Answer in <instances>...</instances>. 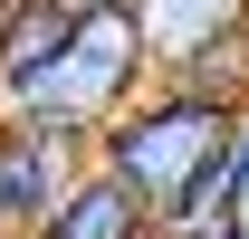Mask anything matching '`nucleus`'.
<instances>
[{
  "mask_svg": "<svg viewBox=\"0 0 249 239\" xmlns=\"http://www.w3.org/2000/svg\"><path fill=\"white\" fill-rule=\"evenodd\" d=\"M220 172H230V210H240V230H249V115L230 124V144H220Z\"/></svg>",
  "mask_w": 249,
  "mask_h": 239,
  "instance_id": "7",
  "label": "nucleus"
},
{
  "mask_svg": "<svg viewBox=\"0 0 249 239\" xmlns=\"http://www.w3.org/2000/svg\"><path fill=\"white\" fill-rule=\"evenodd\" d=\"M144 86H154V58H144L134 10H77L58 67L38 77V96L19 105V115H0V124H29V134H58V144L96 153V134H106Z\"/></svg>",
  "mask_w": 249,
  "mask_h": 239,
  "instance_id": "2",
  "label": "nucleus"
},
{
  "mask_svg": "<svg viewBox=\"0 0 249 239\" xmlns=\"http://www.w3.org/2000/svg\"><path fill=\"white\" fill-rule=\"evenodd\" d=\"M58 10H134V0H58Z\"/></svg>",
  "mask_w": 249,
  "mask_h": 239,
  "instance_id": "8",
  "label": "nucleus"
},
{
  "mask_svg": "<svg viewBox=\"0 0 249 239\" xmlns=\"http://www.w3.org/2000/svg\"><path fill=\"white\" fill-rule=\"evenodd\" d=\"M230 124H240L230 105H211V96L163 86V77H154V86H144L115 124H106V134H96V153H87V163H96V172H115L134 201L154 210V220H173V210H182V191L220 163Z\"/></svg>",
  "mask_w": 249,
  "mask_h": 239,
  "instance_id": "1",
  "label": "nucleus"
},
{
  "mask_svg": "<svg viewBox=\"0 0 249 239\" xmlns=\"http://www.w3.org/2000/svg\"><path fill=\"white\" fill-rule=\"evenodd\" d=\"M67 29H77V10H58V0H10V19H0V115H19L38 96V77L58 67Z\"/></svg>",
  "mask_w": 249,
  "mask_h": 239,
  "instance_id": "5",
  "label": "nucleus"
},
{
  "mask_svg": "<svg viewBox=\"0 0 249 239\" xmlns=\"http://www.w3.org/2000/svg\"><path fill=\"white\" fill-rule=\"evenodd\" d=\"M87 153L58 144V134H29V124H0V239H38L58 220V201L77 191Z\"/></svg>",
  "mask_w": 249,
  "mask_h": 239,
  "instance_id": "3",
  "label": "nucleus"
},
{
  "mask_svg": "<svg viewBox=\"0 0 249 239\" xmlns=\"http://www.w3.org/2000/svg\"><path fill=\"white\" fill-rule=\"evenodd\" d=\"M38 239H163V220L134 201L115 172H96V163H87V172H77V191L58 201V220H48Z\"/></svg>",
  "mask_w": 249,
  "mask_h": 239,
  "instance_id": "6",
  "label": "nucleus"
},
{
  "mask_svg": "<svg viewBox=\"0 0 249 239\" xmlns=\"http://www.w3.org/2000/svg\"><path fill=\"white\" fill-rule=\"evenodd\" d=\"M134 29H144L154 77H182L192 58H211L220 38L249 29V0H134Z\"/></svg>",
  "mask_w": 249,
  "mask_h": 239,
  "instance_id": "4",
  "label": "nucleus"
},
{
  "mask_svg": "<svg viewBox=\"0 0 249 239\" xmlns=\"http://www.w3.org/2000/svg\"><path fill=\"white\" fill-rule=\"evenodd\" d=\"M0 19H10V0H0Z\"/></svg>",
  "mask_w": 249,
  "mask_h": 239,
  "instance_id": "9",
  "label": "nucleus"
},
{
  "mask_svg": "<svg viewBox=\"0 0 249 239\" xmlns=\"http://www.w3.org/2000/svg\"><path fill=\"white\" fill-rule=\"evenodd\" d=\"M230 239H249V230H230Z\"/></svg>",
  "mask_w": 249,
  "mask_h": 239,
  "instance_id": "10",
  "label": "nucleus"
}]
</instances>
